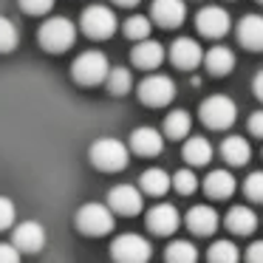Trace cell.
Returning <instances> with one entry per match:
<instances>
[{
	"label": "cell",
	"instance_id": "7c38bea8",
	"mask_svg": "<svg viewBox=\"0 0 263 263\" xmlns=\"http://www.w3.org/2000/svg\"><path fill=\"white\" fill-rule=\"evenodd\" d=\"M178 223H181V218L173 204H156L153 210H147V229L153 235H173Z\"/></svg>",
	"mask_w": 263,
	"mask_h": 263
},
{
	"label": "cell",
	"instance_id": "ac0fdd59",
	"mask_svg": "<svg viewBox=\"0 0 263 263\" xmlns=\"http://www.w3.org/2000/svg\"><path fill=\"white\" fill-rule=\"evenodd\" d=\"M187 227L193 235H212L218 229V212L206 204H195L193 210L187 212Z\"/></svg>",
	"mask_w": 263,
	"mask_h": 263
},
{
	"label": "cell",
	"instance_id": "74e56055",
	"mask_svg": "<svg viewBox=\"0 0 263 263\" xmlns=\"http://www.w3.org/2000/svg\"><path fill=\"white\" fill-rule=\"evenodd\" d=\"M252 88H255V97H257V99H260V102H263V71H260V74L255 77V82H252Z\"/></svg>",
	"mask_w": 263,
	"mask_h": 263
},
{
	"label": "cell",
	"instance_id": "d590c367",
	"mask_svg": "<svg viewBox=\"0 0 263 263\" xmlns=\"http://www.w3.org/2000/svg\"><path fill=\"white\" fill-rule=\"evenodd\" d=\"M246 263H263V240H255L246 249Z\"/></svg>",
	"mask_w": 263,
	"mask_h": 263
},
{
	"label": "cell",
	"instance_id": "7a4b0ae2",
	"mask_svg": "<svg viewBox=\"0 0 263 263\" xmlns=\"http://www.w3.org/2000/svg\"><path fill=\"white\" fill-rule=\"evenodd\" d=\"M40 46L46 48L48 54H63L74 46L77 40V26L71 23L68 17H48L46 23L40 26V34H37Z\"/></svg>",
	"mask_w": 263,
	"mask_h": 263
},
{
	"label": "cell",
	"instance_id": "f546056e",
	"mask_svg": "<svg viewBox=\"0 0 263 263\" xmlns=\"http://www.w3.org/2000/svg\"><path fill=\"white\" fill-rule=\"evenodd\" d=\"M17 43H20L17 26H14L9 17H0V54L14 51V48H17Z\"/></svg>",
	"mask_w": 263,
	"mask_h": 263
},
{
	"label": "cell",
	"instance_id": "e575fe53",
	"mask_svg": "<svg viewBox=\"0 0 263 263\" xmlns=\"http://www.w3.org/2000/svg\"><path fill=\"white\" fill-rule=\"evenodd\" d=\"M0 263H20V249L14 243H0Z\"/></svg>",
	"mask_w": 263,
	"mask_h": 263
},
{
	"label": "cell",
	"instance_id": "ab89813d",
	"mask_svg": "<svg viewBox=\"0 0 263 263\" xmlns=\"http://www.w3.org/2000/svg\"><path fill=\"white\" fill-rule=\"evenodd\" d=\"M260 3H263V0H260Z\"/></svg>",
	"mask_w": 263,
	"mask_h": 263
},
{
	"label": "cell",
	"instance_id": "3957f363",
	"mask_svg": "<svg viewBox=\"0 0 263 263\" xmlns=\"http://www.w3.org/2000/svg\"><path fill=\"white\" fill-rule=\"evenodd\" d=\"M108 71H110V63L102 51H82L71 63V77L80 85H99V82H105Z\"/></svg>",
	"mask_w": 263,
	"mask_h": 263
},
{
	"label": "cell",
	"instance_id": "4fadbf2b",
	"mask_svg": "<svg viewBox=\"0 0 263 263\" xmlns=\"http://www.w3.org/2000/svg\"><path fill=\"white\" fill-rule=\"evenodd\" d=\"M130 57H133V65H136V68L153 71V68H159V65L164 63V46H161L159 40L144 37V40H139L136 46H133Z\"/></svg>",
	"mask_w": 263,
	"mask_h": 263
},
{
	"label": "cell",
	"instance_id": "ba28073f",
	"mask_svg": "<svg viewBox=\"0 0 263 263\" xmlns=\"http://www.w3.org/2000/svg\"><path fill=\"white\" fill-rule=\"evenodd\" d=\"M176 97V82L167 74H150L139 82V99L150 108H161V105H170Z\"/></svg>",
	"mask_w": 263,
	"mask_h": 263
},
{
	"label": "cell",
	"instance_id": "836d02e7",
	"mask_svg": "<svg viewBox=\"0 0 263 263\" xmlns=\"http://www.w3.org/2000/svg\"><path fill=\"white\" fill-rule=\"evenodd\" d=\"M17 3L26 14H48L54 6V0H17Z\"/></svg>",
	"mask_w": 263,
	"mask_h": 263
},
{
	"label": "cell",
	"instance_id": "d4e9b609",
	"mask_svg": "<svg viewBox=\"0 0 263 263\" xmlns=\"http://www.w3.org/2000/svg\"><path fill=\"white\" fill-rule=\"evenodd\" d=\"M190 127H193V119H190L187 110H170L164 119V133L170 139H187L190 136Z\"/></svg>",
	"mask_w": 263,
	"mask_h": 263
},
{
	"label": "cell",
	"instance_id": "4dcf8cb0",
	"mask_svg": "<svg viewBox=\"0 0 263 263\" xmlns=\"http://www.w3.org/2000/svg\"><path fill=\"white\" fill-rule=\"evenodd\" d=\"M170 187H176V193H181V195H193L198 190V178H195L193 170H178L170 178Z\"/></svg>",
	"mask_w": 263,
	"mask_h": 263
},
{
	"label": "cell",
	"instance_id": "4316f807",
	"mask_svg": "<svg viewBox=\"0 0 263 263\" xmlns=\"http://www.w3.org/2000/svg\"><path fill=\"white\" fill-rule=\"evenodd\" d=\"M206 260L210 263H238L240 260V252L232 240H215L206 252Z\"/></svg>",
	"mask_w": 263,
	"mask_h": 263
},
{
	"label": "cell",
	"instance_id": "9c48e42d",
	"mask_svg": "<svg viewBox=\"0 0 263 263\" xmlns=\"http://www.w3.org/2000/svg\"><path fill=\"white\" fill-rule=\"evenodd\" d=\"M108 206L116 215H139L142 212V190L133 184H116L108 193Z\"/></svg>",
	"mask_w": 263,
	"mask_h": 263
},
{
	"label": "cell",
	"instance_id": "8992f818",
	"mask_svg": "<svg viewBox=\"0 0 263 263\" xmlns=\"http://www.w3.org/2000/svg\"><path fill=\"white\" fill-rule=\"evenodd\" d=\"M153 255V246L150 240H144L136 232H125L110 243V257L114 263H147Z\"/></svg>",
	"mask_w": 263,
	"mask_h": 263
},
{
	"label": "cell",
	"instance_id": "30bf717a",
	"mask_svg": "<svg viewBox=\"0 0 263 263\" xmlns=\"http://www.w3.org/2000/svg\"><path fill=\"white\" fill-rule=\"evenodd\" d=\"M195 26L204 37H223L232 26V17L223 6H204L195 14Z\"/></svg>",
	"mask_w": 263,
	"mask_h": 263
},
{
	"label": "cell",
	"instance_id": "44dd1931",
	"mask_svg": "<svg viewBox=\"0 0 263 263\" xmlns=\"http://www.w3.org/2000/svg\"><path fill=\"white\" fill-rule=\"evenodd\" d=\"M227 227L232 229L235 235H252L257 229V215L249 210V206L238 204L227 212Z\"/></svg>",
	"mask_w": 263,
	"mask_h": 263
},
{
	"label": "cell",
	"instance_id": "2e32d148",
	"mask_svg": "<svg viewBox=\"0 0 263 263\" xmlns=\"http://www.w3.org/2000/svg\"><path fill=\"white\" fill-rule=\"evenodd\" d=\"M238 43L249 51H263V14H246L238 23Z\"/></svg>",
	"mask_w": 263,
	"mask_h": 263
},
{
	"label": "cell",
	"instance_id": "277c9868",
	"mask_svg": "<svg viewBox=\"0 0 263 263\" xmlns=\"http://www.w3.org/2000/svg\"><path fill=\"white\" fill-rule=\"evenodd\" d=\"M235 119H238V105L232 102L223 93H215V97H206L201 102V122L212 130H223V127H232Z\"/></svg>",
	"mask_w": 263,
	"mask_h": 263
},
{
	"label": "cell",
	"instance_id": "52a82bcc",
	"mask_svg": "<svg viewBox=\"0 0 263 263\" xmlns=\"http://www.w3.org/2000/svg\"><path fill=\"white\" fill-rule=\"evenodd\" d=\"M80 26L91 40H108V37L116 34L119 20H116L114 9H108V6H88L80 17Z\"/></svg>",
	"mask_w": 263,
	"mask_h": 263
},
{
	"label": "cell",
	"instance_id": "d6a6232c",
	"mask_svg": "<svg viewBox=\"0 0 263 263\" xmlns=\"http://www.w3.org/2000/svg\"><path fill=\"white\" fill-rule=\"evenodd\" d=\"M14 218H17V210H14V204H12L9 198H3V195H0V232L12 227Z\"/></svg>",
	"mask_w": 263,
	"mask_h": 263
},
{
	"label": "cell",
	"instance_id": "d6986e66",
	"mask_svg": "<svg viewBox=\"0 0 263 263\" xmlns=\"http://www.w3.org/2000/svg\"><path fill=\"white\" fill-rule=\"evenodd\" d=\"M201 63L206 65L210 74L227 77V74H232V68H235V51H232V48H227V46H212L210 51L204 54Z\"/></svg>",
	"mask_w": 263,
	"mask_h": 263
},
{
	"label": "cell",
	"instance_id": "9a60e30c",
	"mask_svg": "<svg viewBox=\"0 0 263 263\" xmlns=\"http://www.w3.org/2000/svg\"><path fill=\"white\" fill-rule=\"evenodd\" d=\"M187 17V3L184 0H153V20L161 29H176Z\"/></svg>",
	"mask_w": 263,
	"mask_h": 263
},
{
	"label": "cell",
	"instance_id": "7402d4cb",
	"mask_svg": "<svg viewBox=\"0 0 263 263\" xmlns=\"http://www.w3.org/2000/svg\"><path fill=\"white\" fill-rule=\"evenodd\" d=\"M184 161L187 164H193V167H204V164H210V159H212V144L206 142L204 136H190L187 142H184Z\"/></svg>",
	"mask_w": 263,
	"mask_h": 263
},
{
	"label": "cell",
	"instance_id": "8d00e7d4",
	"mask_svg": "<svg viewBox=\"0 0 263 263\" xmlns=\"http://www.w3.org/2000/svg\"><path fill=\"white\" fill-rule=\"evenodd\" d=\"M249 130L263 139V110H255V114L249 116Z\"/></svg>",
	"mask_w": 263,
	"mask_h": 263
},
{
	"label": "cell",
	"instance_id": "5b68a950",
	"mask_svg": "<svg viewBox=\"0 0 263 263\" xmlns=\"http://www.w3.org/2000/svg\"><path fill=\"white\" fill-rule=\"evenodd\" d=\"M74 221H77V229H80V232L99 238V235H108L110 229H114V212H110V206L91 201V204H82L80 210H77Z\"/></svg>",
	"mask_w": 263,
	"mask_h": 263
},
{
	"label": "cell",
	"instance_id": "83f0119b",
	"mask_svg": "<svg viewBox=\"0 0 263 263\" xmlns=\"http://www.w3.org/2000/svg\"><path fill=\"white\" fill-rule=\"evenodd\" d=\"M105 82H108V91L114 93V97H125L127 91L133 88V77H130V71L127 68H110L108 71V77H105Z\"/></svg>",
	"mask_w": 263,
	"mask_h": 263
},
{
	"label": "cell",
	"instance_id": "e0dca14e",
	"mask_svg": "<svg viewBox=\"0 0 263 263\" xmlns=\"http://www.w3.org/2000/svg\"><path fill=\"white\" fill-rule=\"evenodd\" d=\"M164 147V136L156 127H136L130 133V150L139 156H159Z\"/></svg>",
	"mask_w": 263,
	"mask_h": 263
},
{
	"label": "cell",
	"instance_id": "484cf974",
	"mask_svg": "<svg viewBox=\"0 0 263 263\" xmlns=\"http://www.w3.org/2000/svg\"><path fill=\"white\" fill-rule=\"evenodd\" d=\"M167 263H198V249L190 240H173L164 252Z\"/></svg>",
	"mask_w": 263,
	"mask_h": 263
},
{
	"label": "cell",
	"instance_id": "ffe728a7",
	"mask_svg": "<svg viewBox=\"0 0 263 263\" xmlns=\"http://www.w3.org/2000/svg\"><path fill=\"white\" fill-rule=\"evenodd\" d=\"M235 187H238V184H235V176L229 170H212L210 176L204 178V190H206V195H210V198H229V195L235 193Z\"/></svg>",
	"mask_w": 263,
	"mask_h": 263
},
{
	"label": "cell",
	"instance_id": "cb8c5ba5",
	"mask_svg": "<svg viewBox=\"0 0 263 263\" xmlns=\"http://www.w3.org/2000/svg\"><path fill=\"white\" fill-rule=\"evenodd\" d=\"M139 184H142V193H147V195H164L170 190V176L161 167H150V170L142 173Z\"/></svg>",
	"mask_w": 263,
	"mask_h": 263
},
{
	"label": "cell",
	"instance_id": "f35d334b",
	"mask_svg": "<svg viewBox=\"0 0 263 263\" xmlns=\"http://www.w3.org/2000/svg\"><path fill=\"white\" fill-rule=\"evenodd\" d=\"M114 3H116V6H125V9H133L139 0H114Z\"/></svg>",
	"mask_w": 263,
	"mask_h": 263
},
{
	"label": "cell",
	"instance_id": "1f68e13d",
	"mask_svg": "<svg viewBox=\"0 0 263 263\" xmlns=\"http://www.w3.org/2000/svg\"><path fill=\"white\" fill-rule=\"evenodd\" d=\"M243 190H246V195H249L252 201H263V170L252 173V176L246 178Z\"/></svg>",
	"mask_w": 263,
	"mask_h": 263
},
{
	"label": "cell",
	"instance_id": "f1b7e54d",
	"mask_svg": "<svg viewBox=\"0 0 263 263\" xmlns=\"http://www.w3.org/2000/svg\"><path fill=\"white\" fill-rule=\"evenodd\" d=\"M150 17H144V14H130V17L125 20V34L130 37V40H144V37H150Z\"/></svg>",
	"mask_w": 263,
	"mask_h": 263
},
{
	"label": "cell",
	"instance_id": "5bb4252c",
	"mask_svg": "<svg viewBox=\"0 0 263 263\" xmlns=\"http://www.w3.org/2000/svg\"><path fill=\"white\" fill-rule=\"evenodd\" d=\"M12 243L17 246L20 252H40L43 246H46V229H43V223H37V221H26V223H20L17 229H14V235H12Z\"/></svg>",
	"mask_w": 263,
	"mask_h": 263
},
{
	"label": "cell",
	"instance_id": "6da1fadb",
	"mask_svg": "<svg viewBox=\"0 0 263 263\" xmlns=\"http://www.w3.org/2000/svg\"><path fill=\"white\" fill-rule=\"evenodd\" d=\"M127 144H122L119 139L114 136H102L91 144V164L102 173H119L127 167Z\"/></svg>",
	"mask_w": 263,
	"mask_h": 263
},
{
	"label": "cell",
	"instance_id": "603a6c76",
	"mask_svg": "<svg viewBox=\"0 0 263 263\" xmlns=\"http://www.w3.org/2000/svg\"><path fill=\"white\" fill-rule=\"evenodd\" d=\"M221 153H223V159H227L229 164H235V167L246 164V161L252 159V147H249V142H246L243 136H229V139H223Z\"/></svg>",
	"mask_w": 263,
	"mask_h": 263
},
{
	"label": "cell",
	"instance_id": "8fae6325",
	"mask_svg": "<svg viewBox=\"0 0 263 263\" xmlns=\"http://www.w3.org/2000/svg\"><path fill=\"white\" fill-rule=\"evenodd\" d=\"M170 60H173L176 68L193 71V68L201 65L204 51H201V46L193 40V37H178V40H173V46H170Z\"/></svg>",
	"mask_w": 263,
	"mask_h": 263
}]
</instances>
